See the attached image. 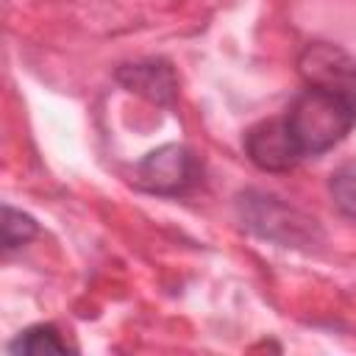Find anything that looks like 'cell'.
I'll use <instances>...</instances> for the list:
<instances>
[{
    "label": "cell",
    "instance_id": "obj_3",
    "mask_svg": "<svg viewBox=\"0 0 356 356\" xmlns=\"http://www.w3.org/2000/svg\"><path fill=\"white\" fill-rule=\"evenodd\" d=\"M197 175H200L197 159L186 145H178V142H167L150 150L134 167L136 189L147 195H161V197L186 195L197 184Z\"/></svg>",
    "mask_w": 356,
    "mask_h": 356
},
{
    "label": "cell",
    "instance_id": "obj_8",
    "mask_svg": "<svg viewBox=\"0 0 356 356\" xmlns=\"http://www.w3.org/2000/svg\"><path fill=\"white\" fill-rule=\"evenodd\" d=\"M328 195L345 217L356 220V159L339 164L328 175Z\"/></svg>",
    "mask_w": 356,
    "mask_h": 356
},
{
    "label": "cell",
    "instance_id": "obj_2",
    "mask_svg": "<svg viewBox=\"0 0 356 356\" xmlns=\"http://www.w3.org/2000/svg\"><path fill=\"white\" fill-rule=\"evenodd\" d=\"M236 214L242 225L281 248H314L323 242V231L314 217L289 206L278 195L261 189H245L236 195Z\"/></svg>",
    "mask_w": 356,
    "mask_h": 356
},
{
    "label": "cell",
    "instance_id": "obj_4",
    "mask_svg": "<svg viewBox=\"0 0 356 356\" xmlns=\"http://www.w3.org/2000/svg\"><path fill=\"white\" fill-rule=\"evenodd\" d=\"M114 78L125 92L139 95L153 106L170 108L178 97V75L172 64L164 58H142V61L120 64L114 70Z\"/></svg>",
    "mask_w": 356,
    "mask_h": 356
},
{
    "label": "cell",
    "instance_id": "obj_6",
    "mask_svg": "<svg viewBox=\"0 0 356 356\" xmlns=\"http://www.w3.org/2000/svg\"><path fill=\"white\" fill-rule=\"evenodd\" d=\"M11 356H44V353H75V348L61 339L58 328L53 323H36L22 328L11 342H8Z\"/></svg>",
    "mask_w": 356,
    "mask_h": 356
},
{
    "label": "cell",
    "instance_id": "obj_7",
    "mask_svg": "<svg viewBox=\"0 0 356 356\" xmlns=\"http://www.w3.org/2000/svg\"><path fill=\"white\" fill-rule=\"evenodd\" d=\"M36 234H39V222L31 214H25V211H19V209H14L8 203L3 206V217H0V245H3V253H11V250L28 245Z\"/></svg>",
    "mask_w": 356,
    "mask_h": 356
},
{
    "label": "cell",
    "instance_id": "obj_1",
    "mask_svg": "<svg viewBox=\"0 0 356 356\" xmlns=\"http://www.w3.org/2000/svg\"><path fill=\"white\" fill-rule=\"evenodd\" d=\"M303 89L278 114L295 153L320 156L356 125V58L331 42H309L298 53Z\"/></svg>",
    "mask_w": 356,
    "mask_h": 356
},
{
    "label": "cell",
    "instance_id": "obj_5",
    "mask_svg": "<svg viewBox=\"0 0 356 356\" xmlns=\"http://www.w3.org/2000/svg\"><path fill=\"white\" fill-rule=\"evenodd\" d=\"M242 145H245V156L264 172H286L300 164V156L295 153L278 117L250 125L242 136Z\"/></svg>",
    "mask_w": 356,
    "mask_h": 356
}]
</instances>
